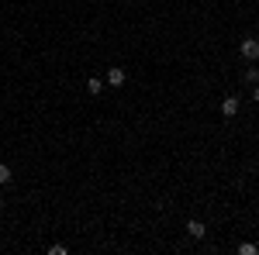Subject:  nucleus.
Listing matches in <instances>:
<instances>
[{"label":"nucleus","instance_id":"f257e3e1","mask_svg":"<svg viewBox=\"0 0 259 255\" xmlns=\"http://www.w3.org/2000/svg\"><path fill=\"white\" fill-rule=\"evenodd\" d=\"M104 83H107L111 90L124 86V83H128V73H124V66H107V76H104Z\"/></svg>","mask_w":259,"mask_h":255},{"label":"nucleus","instance_id":"f03ea898","mask_svg":"<svg viewBox=\"0 0 259 255\" xmlns=\"http://www.w3.org/2000/svg\"><path fill=\"white\" fill-rule=\"evenodd\" d=\"M239 107H242V100L235 97V93H228V97H221V118H239Z\"/></svg>","mask_w":259,"mask_h":255},{"label":"nucleus","instance_id":"7ed1b4c3","mask_svg":"<svg viewBox=\"0 0 259 255\" xmlns=\"http://www.w3.org/2000/svg\"><path fill=\"white\" fill-rule=\"evenodd\" d=\"M239 52L245 62H256L259 59V38H242L239 41Z\"/></svg>","mask_w":259,"mask_h":255},{"label":"nucleus","instance_id":"20e7f679","mask_svg":"<svg viewBox=\"0 0 259 255\" xmlns=\"http://www.w3.org/2000/svg\"><path fill=\"white\" fill-rule=\"evenodd\" d=\"M187 235L194 238V241H200V238L207 235V228H204V221H187Z\"/></svg>","mask_w":259,"mask_h":255},{"label":"nucleus","instance_id":"39448f33","mask_svg":"<svg viewBox=\"0 0 259 255\" xmlns=\"http://www.w3.org/2000/svg\"><path fill=\"white\" fill-rule=\"evenodd\" d=\"M104 86H107V83H104V79H97V76L87 79V93H90V97H100V93H104Z\"/></svg>","mask_w":259,"mask_h":255},{"label":"nucleus","instance_id":"423d86ee","mask_svg":"<svg viewBox=\"0 0 259 255\" xmlns=\"http://www.w3.org/2000/svg\"><path fill=\"white\" fill-rule=\"evenodd\" d=\"M242 79H245L249 86H256V83H259V69H256V66H252V62H249V69L242 73Z\"/></svg>","mask_w":259,"mask_h":255},{"label":"nucleus","instance_id":"0eeeda50","mask_svg":"<svg viewBox=\"0 0 259 255\" xmlns=\"http://www.w3.org/2000/svg\"><path fill=\"white\" fill-rule=\"evenodd\" d=\"M11 179H14V173H11V166H7V162H0V186H7Z\"/></svg>","mask_w":259,"mask_h":255},{"label":"nucleus","instance_id":"6e6552de","mask_svg":"<svg viewBox=\"0 0 259 255\" xmlns=\"http://www.w3.org/2000/svg\"><path fill=\"white\" fill-rule=\"evenodd\" d=\"M256 252H259L256 241H242V245H239V255H256Z\"/></svg>","mask_w":259,"mask_h":255},{"label":"nucleus","instance_id":"1a4fd4ad","mask_svg":"<svg viewBox=\"0 0 259 255\" xmlns=\"http://www.w3.org/2000/svg\"><path fill=\"white\" fill-rule=\"evenodd\" d=\"M66 252H69L66 245H49V255H66Z\"/></svg>","mask_w":259,"mask_h":255},{"label":"nucleus","instance_id":"9d476101","mask_svg":"<svg viewBox=\"0 0 259 255\" xmlns=\"http://www.w3.org/2000/svg\"><path fill=\"white\" fill-rule=\"evenodd\" d=\"M252 100H256V104H259V83H256V86H252Z\"/></svg>","mask_w":259,"mask_h":255},{"label":"nucleus","instance_id":"9b49d317","mask_svg":"<svg viewBox=\"0 0 259 255\" xmlns=\"http://www.w3.org/2000/svg\"><path fill=\"white\" fill-rule=\"evenodd\" d=\"M0 211H4V196H0Z\"/></svg>","mask_w":259,"mask_h":255}]
</instances>
